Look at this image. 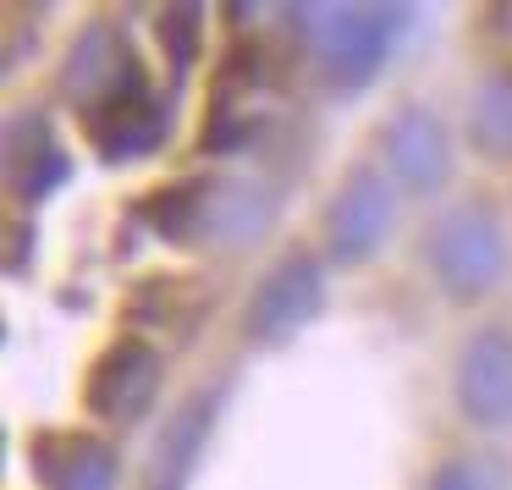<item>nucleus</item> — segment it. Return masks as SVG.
<instances>
[{
	"mask_svg": "<svg viewBox=\"0 0 512 490\" xmlns=\"http://www.w3.org/2000/svg\"><path fill=\"white\" fill-rule=\"evenodd\" d=\"M424 490H501V485H496V468L485 457H446L424 479Z\"/></svg>",
	"mask_w": 512,
	"mask_h": 490,
	"instance_id": "nucleus-17",
	"label": "nucleus"
},
{
	"mask_svg": "<svg viewBox=\"0 0 512 490\" xmlns=\"http://www.w3.org/2000/svg\"><path fill=\"white\" fill-rule=\"evenodd\" d=\"M226 380H210V386H193L177 408L166 413V424L149 441V463H144V490H188L193 474H199L204 452H210V435L221 424L226 408Z\"/></svg>",
	"mask_w": 512,
	"mask_h": 490,
	"instance_id": "nucleus-10",
	"label": "nucleus"
},
{
	"mask_svg": "<svg viewBox=\"0 0 512 490\" xmlns=\"http://www.w3.org/2000/svg\"><path fill=\"white\" fill-rule=\"evenodd\" d=\"M0 149H6V193L23 210H39L72 182V155L39 105H23V111L6 116V144Z\"/></svg>",
	"mask_w": 512,
	"mask_h": 490,
	"instance_id": "nucleus-13",
	"label": "nucleus"
},
{
	"mask_svg": "<svg viewBox=\"0 0 512 490\" xmlns=\"http://www.w3.org/2000/svg\"><path fill=\"white\" fill-rule=\"evenodd\" d=\"M28 474L39 490H116L122 452L100 430L45 424V430L28 435Z\"/></svg>",
	"mask_w": 512,
	"mask_h": 490,
	"instance_id": "nucleus-12",
	"label": "nucleus"
},
{
	"mask_svg": "<svg viewBox=\"0 0 512 490\" xmlns=\"http://www.w3.org/2000/svg\"><path fill=\"white\" fill-rule=\"evenodd\" d=\"M276 210L281 199L254 177H177L144 193L133 221L171 248H248L270 232Z\"/></svg>",
	"mask_w": 512,
	"mask_h": 490,
	"instance_id": "nucleus-1",
	"label": "nucleus"
},
{
	"mask_svg": "<svg viewBox=\"0 0 512 490\" xmlns=\"http://www.w3.org/2000/svg\"><path fill=\"white\" fill-rule=\"evenodd\" d=\"M452 402L474 430L512 435V331L479 325L452 358Z\"/></svg>",
	"mask_w": 512,
	"mask_h": 490,
	"instance_id": "nucleus-8",
	"label": "nucleus"
},
{
	"mask_svg": "<svg viewBox=\"0 0 512 490\" xmlns=\"http://www.w3.org/2000/svg\"><path fill=\"white\" fill-rule=\"evenodd\" d=\"M144 56L133 50V39H127L122 23H111V17H94V23L78 28V39L67 45V56H61V100L78 111V122L89 111H100L111 94H122L127 83L144 78Z\"/></svg>",
	"mask_w": 512,
	"mask_h": 490,
	"instance_id": "nucleus-7",
	"label": "nucleus"
},
{
	"mask_svg": "<svg viewBox=\"0 0 512 490\" xmlns=\"http://www.w3.org/2000/svg\"><path fill=\"white\" fill-rule=\"evenodd\" d=\"M468 144L485 160H512V67H496L468 100Z\"/></svg>",
	"mask_w": 512,
	"mask_h": 490,
	"instance_id": "nucleus-14",
	"label": "nucleus"
},
{
	"mask_svg": "<svg viewBox=\"0 0 512 490\" xmlns=\"http://www.w3.org/2000/svg\"><path fill=\"white\" fill-rule=\"evenodd\" d=\"M287 17H292V34L314 50V67H320L325 89L364 94L419 12L369 0V6H287Z\"/></svg>",
	"mask_w": 512,
	"mask_h": 490,
	"instance_id": "nucleus-2",
	"label": "nucleus"
},
{
	"mask_svg": "<svg viewBox=\"0 0 512 490\" xmlns=\"http://www.w3.org/2000/svg\"><path fill=\"white\" fill-rule=\"evenodd\" d=\"M83 138L105 166H122V160H149L160 144L171 138V100H160L149 72L138 83H127L122 94L100 105V111L83 116Z\"/></svg>",
	"mask_w": 512,
	"mask_h": 490,
	"instance_id": "nucleus-11",
	"label": "nucleus"
},
{
	"mask_svg": "<svg viewBox=\"0 0 512 490\" xmlns=\"http://www.w3.org/2000/svg\"><path fill=\"white\" fill-rule=\"evenodd\" d=\"M204 287L188 276H144L133 292V320L138 325H171V331L193 336V325H199L204 314Z\"/></svg>",
	"mask_w": 512,
	"mask_h": 490,
	"instance_id": "nucleus-15",
	"label": "nucleus"
},
{
	"mask_svg": "<svg viewBox=\"0 0 512 490\" xmlns=\"http://www.w3.org/2000/svg\"><path fill=\"white\" fill-rule=\"evenodd\" d=\"M380 160H386V177L397 182L413 199H435L452 182V133L430 105H397L380 127Z\"/></svg>",
	"mask_w": 512,
	"mask_h": 490,
	"instance_id": "nucleus-9",
	"label": "nucleus"
},
{
	"mask_svg": "<svg viewBox=\"0 0 512 490\" xmlns=\"http://www.w3.org/2000/svg\"><path fill=\"white\" fill-rule=\"evenodd\" d=\"M204 6H166V12L155 17V39H160V50H166V67H171V78H188L193 67H199V56H204Z\"/></svg>",
	"mask_w": 512,
	"mask_h": 490,
	"instance_id": "nucleus-16",
	"label": "nucleus"
},
{
	"mask_svg": "<svg viewBox=\"0 0 512 490\" xmlns=\"http://www.w3.org/2000/svg\"><path fill=\"white\" fill-rule=\"evenodd\" d=\"M391 226H397V188H391L386 166H369V160L347 166L342 182L331 188V199H325V210H320L325 265L364 270L386 248Z\"/></svg>",
	"mask_w": 512,
	"mask_h": 490,
	"instance_id": "nucleus-5",
	"label": "nucleus"
},
{
	"mask_svg": "<svg viewBox=\"0 0 512 490\" xmlns=\"http://www.w3.org/2000/svg\"><path fill=\"white\" fill-rule=\"evenodd\" d=\"M424 265H430L435 287L452 303H479L501 287L512 265V243H507V221L501 210L474 193V199L446 204L424 232Z\"/></svg>",
	"mask_w": 512,
	"mask_h": 490,
	"instance_id": "nucleus-3",
	"label": "nucleus"
},
{
	"mask_svg": "<svg viewBox=\"0 0 512 490\" xmlns=\"http://www.w3.org/2000/svg\"><path fill=\"white\" fill-rule=\"evenodd\" d=\"M320 314H325V254L292 243L259 270L254 292H248V303H243V342L276 353V347L298 342Z\"/></svg>",
	"mask_w": 512,
	"mask_h": 490,
	"instance_id": "nucleus-4",
	"label": "nucleus"
},
{
	"mask_svg": "<svg viewBox=\"0 0 512 490\" xmlns=\"http://www.w3.org/2000/svg\"><path fill=\"white\" fill-rule=\"evenodd\" d=\"M160 386H166V353L149 336L122 331L94 353L89 375H83V413L94 424L127 430V424L149 419V408L160 402Z\"/></svg>",
	"mask_w": 512,
	"mask_h": 490,
	"instance_id": "nucleus-6",
	"label": "nucleus"
}]
</instances>
